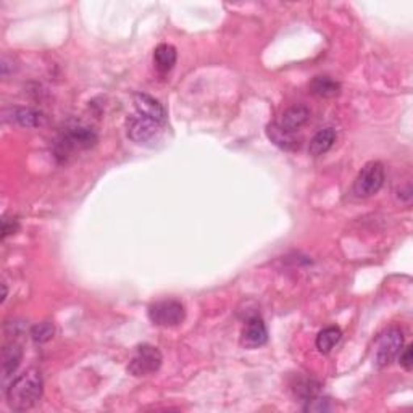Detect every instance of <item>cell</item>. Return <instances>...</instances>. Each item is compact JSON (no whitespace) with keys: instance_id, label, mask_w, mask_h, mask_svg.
Segmentation results:
<instances>
[{"instance_id":"cell-14","label":"cell","mask_w":413,"mask_h":413,"mask_svg":"<svg viewBox=\"0 0 413 413\" xmlns=\"http://www.w3.org/2000/svg\"><path fill=\"white\" fill-rule=\"evenodd\" d=\"M178 54L172 44H160L153 52V63L160 73H168L177 63Z\"/></svg>"},{"instance_id":"cell-10","label":"cell","mask_w":413,"mask_h":413,"mask_svg":"<svg viewBox=\"0 0 413 413\" xmlns=\"http://www.w3.org/2000/svg\"><path fill=\"white\" fill-rule=\"evenodd\" d=\"M266 136L276 147L283 151H297L301 147V139L296 137V134L281 128L278 123H271L266 126Z\"/></svg>"},{"instance_id":"cell-20","label":"cell","mask_w":413,"mask_h":413,"mask_svg":"<svg viewBox=\"0 0 413 413\" xmlns=\"http://www.w3.org/2000/svg\"><path fill=\"white\" fill-rule=\"evenodd\" d=\"M400 357H399V361H400V365L404 366V368L407 370V371H410L412 370V366H413V355H412V345H407V347L404 349V352H400L399 354Z\"/></svg>"},{"instance_id":"cell-9","label":"cell","mask_w":413,"mask_h":413,"mask_svg":"<svg viewBox=\"0 0 413 413\" xmlns=\"http://www.w3.org/2000/svg\"><path fill=\"white\" fill-rule=\"evenodd\" d=\"M134 105H136L137 113H141V115L167 125V112H165L162 103L155 100L153 97L137 92V94H134Z\"/></svg>"},{"instance_id":"cell-12","label":"cell","mask_w":413,"mask_h":413,"mask_svg":"<svg viewBox=\"0 0 413 413\" xmlns=\"http://www.w3.org/2000/svg\"><path fill=\"white\" fill-rule=\"evenodd\" d=\"M23 359V349L18 343H8L2 349V378L7 381L18 370Z\"/></svg>"},{"instance_id":"cell-18","label":"cell","mask_w":413,"mask_h":413,"mask_svg":"<svg viewBox=\"0 0 413 413\" xmlns=\"http://www.w3.org/2000/svg\"><path fill=\"white\" fill-rule=\"evenodd\" d=\"M55 334V328L54 324L49 323V322H44V323H39L36 324V326L31 328V338H33L34 343H47L52 338H54Z\"/></svg>"},{"instance_id":"cell-2","label":"cell","mask_w":413,"mask_h":413,"mask_svg":"<svg viewBox=\"0 0 413 413\" xmlns=\"http://www.w3.org/2000/svg\"><path fill=\"white\" fill-rule=\"evenodd\" d=\"M167 125L144 117L141 113L131 115L126 120V134L134 144L144 147H155L162 142Z\"/></svg>"},{"instance_id":"cell-16","label":"cell","mask_w":413,"mask_h":413,"mask_svg":"<svg viewBox=\"0 0 413 413\" xmlns=\"http://www.w3.org/2000/svg\"><path fill=\"white\" fill-rule=\"evenodd\" d=\"M340 338H343V331L338 326H328L322 329L317 336V349L322 354H329L333 350L336 344L339 343Z\"/></svg>"},{"instance_id":"cell-6","label":"cell","mask_w":413,"mask_h":413,"mask_svg":"<svg viewBox=\"0 0 413 413\" xmlns=\"http://www.w3.org/2000/svg\"><path fill=\"white\" fill-rule=\"evenodd\" d=\"M402 345H404V334L399 328H391L381 336L376 343L375 349V365L378 368H384V366L391 365V361H394L397 355L400 354Z\"/></svg>"},{"instance_id":"cell-4","label":"cell","mask_w":413,"mask_h":413,"mask_svg":"<svg viewBox=\"0 0 413 413\" xmlns=\"http://www.w3.org/2000/svg\"><path fill=\"white\" fill-rule=\"evenodd\" d=\"M149 318L157 326L173 328L184 322L186 310L179 301L167 299V301H158L149 307Z\"/></svg>"},{"instance_id":"cell-7","label":"cell","mask_w":413,"mask_h":413,"mask_svg":"<svg viewBox=\"0 0 413 413\" xmlns=\"http://www.w3.org/2000/svg\"><path fill=\"white\" fill-rule=\"evenodd\" d=\"M97 142V134L92 128L87 126H73L68 128L65 136L59 142L60 155H65L73 151V149H89Z\"/></svg>"},{"instance_id":"cell-11","label":"cell","mask_w":413,"mask_h":413,"mask_svg":"<svg viewBox=\"0 0 413 413\" xmlns=\"http://www.w3.org/2000/svg\"><path fill=\"white\" fill-rule=\"evenodd\" d=\"M310 118V110L306 105H292L287 110L283 112L281 120L278 121V125L286 129V131L296 133L297 129H301Z\"/></svg>"},{"instance_id":"cell-17","label":"cell","mask_w":413,"mask_h":413,"mask_svg":"<svg viewBox=\"0 0 413 413\" xmlns=\"http://www.w3.org/2000/svg\"><path fill=\"white\" fill-rule=\"evenodd\" d=\"M15 120L26 128L43 125V115L39 112L31 110V108H18V110H15Z\"/></svg>"},{"instance_id":"cell-8","label":"cell","mask_w":413,"mask_h":413,"mask_svg":"<svg viewBox=\"0 0 413 413\" xmlns=\"http://www.w3.org/2000/svg\"><path fill=\"white\" fill-rule=\"evenodd\" d=\"M268 340V331L265 323L260 317L247 318L246 326L241 333V344L247 349H257Z\"/></svg>"},{"instance_id":"cell-19","label":"cell","mask_w":413,"mask_h":413,"mask_svg":"<svg viewBox=\"0 0 413 413\" xmlns=\"http://www.w3.org/2000/svg\"><path fill=\"white\" fill-rule=\"evenodd\" d=\"M306 402H307V405L303 407V410L306 412H329V410H333L331 400L326 399V397L315 396V397H312V399H308Z\"/></svg>"},{"instance_id":"cell-5","label":"cell","mask_w":413,"mask_h":413,"mask_svg":"<svg viewBox=\"0 0 413 413\" xmlns=\"http://www.w3.org/2000/svg\"><path fill=\"white\" fill-rule=\"evenodd\" d=\"M162 352H160L157 347L149 344H142L139 345L136 352L133 355V359L129 360L128 371L133 376H137V378H141V376H149L155 373V371H158L160 366H162Z\"/></svg>"},{"instance_id":"cell-15","label":"cell","mask_w":413,"mask_h":413,"mask_svg":"<svg viewBox=\"0 0 413 413\" xmlns=\"http://www.w3.org/2000/svg\"><path fill=\"white\" fill-rule=\"evenodd\" d=\"M310 91H312V94L323 97V99H331V97L339 96L340 84L331 76H317L310 82Z\"/></svg>"},{"instance_id":"cell-21","label":"cell","mask_w":413,"mask_h":413,"mask_svg":"<svg viewBox=\"0 0 413 413\" xmlns=\"http://www.w3.org/2000/svg\"><path fill=\"white\" fill-rule=\"evenodd\" d=\"M18 228V223L15 218H8V216H5L3 218V228H2V237L5 239L8 234H13L15 231Z\"/></svg>"},{"instance_id":"cell-3","label":"cell","mask_w":413,"mask_h":413,"mask_svg":"<svg viewBox=\"0 0 413 413\" xmlns=\"http://www.w3.org/2000/svg\"><path fill=\"white\" fill-rule=\"evenodd\" d=\"M384 184V167L381 162H368L361 168L354 183L352 193L355 197L366 199L378 194Z\"/></svg>"},{"instance_id":"cell-13","label":"cell","mask_w":413,"mask_h":413,"mask_svg":"<svg viewBox=\"0 0 413 413\" xmlns=\"http://www.w3.org/2000/svg\"><path fill=\"white\" fill-rule=\"evenodd\" d=\"M336 142V133L334 129L326 128L318 131L315 136L312 137V141L308 144V153L312 157H320V155L326 153L329 149L334 146Z\"/></svg>"},{"instance_id":"cell-1","label":"cell","mask_w":413,"mask_h":413,"mask_svg":"<svg viewBox=\"0 0 413 413\" xmlns=\"http://www.w3.org/2000/svg\"><path fill=\"white\" fill-rule=\"evenodd\" d=\"M43 376L40 371L36 368L26 370L23 375H20L7 389V402L10 409L17 412H24L33 409L43 397Z\"/></svg>"}]
</instances>
